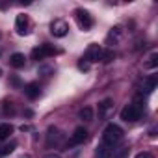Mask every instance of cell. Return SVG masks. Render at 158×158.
Masks as SVG:
<instances>
[{
  "mask_svg": "<svg viewBox=\"0 0 158 158\" xmlns=\"http://www.w3.org/2000/svg\"><path fill=\"white\" fill-rule=\"evenodd\" d=\"M121 34H123L121 26H114V28L110 30V34L106 35V41H108V45H115V43L121 39Z\"/></svg>",
  "mask_w": 158,
  "mask_h": 158,
  "instance_id": "obj_14",
  "label": "cell"
},
{
  "mask_svg": "<svg viewBox=\"0 0 158 158\" xmlns=\"http://www.w3.org/2000/svg\"><path fill=\"white\" fill-rule=\"evenodd\" d=\"M139 117H141V106H139V104H128V106H125V108L121 110V119H123V121L134 123V121H138Z\"/></svg>",
  "mask_w": 158,
  "mask_h": 158,
  "instance_id": "obj_2",
  "label": "cell"
},
{
  "mask_svg": "<svg viewBox=\"0 0 158 158\" xmlns=\"http://www.w3.org/2000/svg\"><path fill=\"white\" fill-rule=\"evenodd\" d=\"M45 158H61V156H60V154H56V152H50V154H47Z\"/></svg>",
  "mask_w": 158,
  "mask_h": 158,
  "instance_id": "obj_24",
  "label": "cell"
},
{
  "mask_svg": "<svg viewBox=\"0 0 158 158\" xmlns=\"http://www.w3.org/2000/svg\"><path fill=\"white\" fill-rule=\"evenodd\" d=\"M86 139H88V130H86L84 127H76L74 132H73V136H71L69 145H71V147H73V145H80V143H84Z\"/></svg>",
  "mask_w": 158,
  "mask_h": 158,
  "instance_id": "obj_8",
  "label": "cell"
},
{
  "mask_svg": "<svg viewBox=\"0 0 158 158\" xmlns=\"http://www.w3.org/2000/svg\"><path fill=\"white\" fill-rule=\"evenodd\" d=\"M156 60H158V54H156V52H152V54H151V58H149V61L145 63V67H147V69H154V67L158 65V61H156Z\"/></svg>",
  "mask_w": 158,
  "mask_h": 158,
  "instance_id": "obj_20",
  "label": "cell"
},
{
  "mask_svg": "<svg viewBox=\"0 0 158 158\" xmlns=\"http://www.w3.org/2000/svg\"><path fill=\"white\" fill-rule=\"evenodd\" d=\"M50 32H52L54 37H65V35L69 34V24H67L65 21H61V19H56V21L50 24Z\"/></svg>",
  "mask_w": 158,
  "mask_h": 158,
  "instance_id": "obj_5",
  "label": "cell"
},
{
  "mask_svg": "<svg viewBox=\"0 0 158 158\" xmlns=\"http://www.w3.org/2000/svg\"><path fill=\"white\" fill-rule=\"evenodd\" d=\"M127 154H128V147H123V149H121L117 154H114V158H125Z\"/></svg>",
  "mask_w": 158,
  "mask_h": 158,
  "instance_id": "obj_21",
  "label": "cell"
},
{
  "mask_svg": "<svg viewBox=\"0 0 158 158\" xmlns=\"http://www.w3.org/2000/svg\"><path fill=\"white\" fill-rule=\"evenodd\" d=\"M60 141H61L60 130H58L56 127H50V128H48V134H47V145L52 147V145H56V143H60Z\"/></svg>",
  "mask_w": 158,
  "mask_h": 158,
  "instance_id": "obj_9",
  "label": "cell"
},
{
  "mask_svg": "<svg viewBox=\"0 0 158 158\" xmlns=\"http://www.w3.org/2000/svg\"><path fill=\"white\" fill-rule=\"evenodd\" d=\"M0 74H2V71H0Z\"/></svg>",
  "mask_w": 158,
  "mask_h": 158,
  "instance_id": "obj_26",
  "label": "cell"
},
{
  "mask_svg": "<svg viewBox=\"0 0 158 158\" xmlns=\"http://www.w3.org/2000/svg\"><path fill=\"white\" fill-rule=\"evenodd\" d=\"M74 17H76V21H78V24H80L82 30H89V28L93 26V19H91V15H89L86 10H82V8L74 10Z\"/></svg>",
  "mask_w": 158,
  "mask_h": 158,
  "instance_id": "obj_3",
  "label": "cell"
},
{
  "mask_svg": "<svg viewBox=\"0 0 158 158\" xmlns=\"http://www.w3.org/2000/svg\"><path fill=\"white\" fill-rule=\"evenodd\" d=\"M78 69H80V71H89V63L88 61H80V63H78Z\"/></svg>",
  "mask_w": 158,
  "mask_h": 158,
  "instance_id": "obj_22",
  "label": "cell"
},
{
  "mask_svg": "<svg viewBox=\"0 0 158 158\" xmlns=\"http://www.w3.org/2000/svg\"><path fill=\"white\" fill-rule=\"evenodd\" d=\"M156 84H158V76L156 74H151V76H147L145 80H143V91L145 93H152L154 89H156Z\"/></svg>",
  "mask_w": 158,
  "mask_h": 158,
  "instance_id": "obj_10",
  "label": "cell"
},
{
  "mask_svg": "<svg viewBox=\"0 0 158 158\" xmlns=\"http://www.w3.org/2000/svg\"><path fill=\"white\" fill-rule=\"evenodd\" d=\"M21 158H32V156H28V154H24V156H21Z\"/></svg>",
  "mask_w": 158,
  "mask_h": 158,
  "instance_id": "obj_25",
  "label": "cell"
},
{
  "mask_svg": "<svg viewBox=\"0 0 158 158\" xmlns=\"http://www.w3.org/2000/svg\"><path fill=\"white\" fill-rule=\"evenodd\" d=\"M101 56H102V48H101L99 45H89L88 50H86V54H84V58H86L88 63L101 61Z\"/></svg>",
  "mask_w": 158,
  "mask_h": 158,
  "instance_id": "obj_6",
  "label": "cell"
},
{
  "mask_svg": "<svg viewBox=\"0 0 158 158\" xmlns=\"http://www.w3.org/2000/svg\"><path fill=\"white\" fill-rule=\"evenodd\" d=\"M115 58V54H114V50H102V56H101V61H104V63H110L112 60Z\"/></svg>",
  "mask_w": 158,
  "mask_h": 158,
  "instance_id": "obj_19",
  "label": "cell"
},
{
  "mask_svg": "<svg viewBox=\"0 0 158 158\" xmlns=\"http://www.w3.org/2000/svg\"><path fill=\"white\" fill-rule=\"evenodd\" d=\"M121 139H123V128H121L119 125L110 123V125L104 128V132H102V143L114 147V145H115L117 141H121Z\"/></svg>",
  "mask_w": 158,
  "mask_h": 158,
  "instance_id": "obj_1",
  "label": "cell"
},
{
  "mask_svg": "<svg viewBox=\"0 0 158 158\" xmlns=\"http://www.w3.org/2000/svg\"><path fill=\"white\" fill-rule=\"evenodd\" d=\"M24 95L30 99V101H35L39 97V86L35 82H30L28 86H24Z\"/></svg>",
  "mask_w": 158,
  "mask_h": 158,
  "instance_id": "obj_12",
  "label": "cell"
},
{
  "mask_svg": "<svg viewBox=\"0 0 158 158\" xmlns=\"http://www.w3.org/2000/svg\"><path fill=\"white\" fill-rule=\"evenodd\" d=\"M112 108H114V101H112V99L101 101V102H99V117H106Z\"/></svg>",
  "mask_w": 158,
  "mask_h": 158,
  "instance_id": "obj_13",
  "label": "cell"
},
{
  "mask_svg": "<svg viewBox=\"0 0 158 158\" xmlns=\"http://www.w3.org/2000/svg\"><path fill=\"white\" fill-rule=\"evenodd\" d=\"M136 158H154L151 152H139V154H136Z\"/></svg>",
  "mask_w": 158,
  "mask_h": 158,
  "instance_id": "obj_23",
  "label": "cell"
},
{
  "mask_svg": "<svg viewBox=\"0 0 158 158\" xmlns=\"http://www.w3.org/2000/svg\"><path fill=\"white\" fill-rule=\"evenodd\" d=\"M10 134H13V127L10 123H0V141L2 139H8Z\"/></svg>",
  "mask_w": 158,
  "mask_h": 158,
  "instance_id": "obj_16",
  "label": "cell"
},
{
  "mask_svg": "<svg viewBox=\"0 0 158 158\" xmlns=\"http://www.w3.org/2000/svg\"><path fill=\"white\" fill-rule=\"evenodd\" d=\"M24 63H26V58H24V54H21V52H15V54H11V56H10V65H11V67H15V69H21V67H24Z\"/></svg>",
  "mask_w": 158,
  "mask_h": 158,
  "instance_id": "obj_11",
  "label": "cell"
},
{
  "mask_svg": "<svg viewBox=\"0 0 158 158\" xmlns=\"http://www.w3.org/2000/svg\"><path fill=\"white\" fill-rule=\"evenodd\" d=\"M78 117H80L82 121H93V110L89 106H86V108H82L80 112H78Z\"/></svg>",
  "mask_w": 158,
  "mask_h": 158,
  "instance_id": "obj_17",
  "label": "cell"
},
{
  "mask_svg": "<svg viewBox=\"0 0 158 158\" xmlns=\"http://www.w3.org/2000/svg\"><path fill=\"white\" fill-rule=\"evenodd\" d=\"M17 147V143L15 141H11V143H8V145H2L0 147V156H6V154H10V152H13V149Z\"/></svg>",
  "mask_w": 158,
  "mask_h": 158,
  "instance_id": "obj_18",
  "label": "cell"
},
{
  "mask_svg": "<svg viewBox=\"0 0 158 158\" xmlns=\"http://www.w3.org/2000/svg\"><path fill=\"white\" fill-rule=\"evenodd\" d=\"M28 28H30L28 15H24V13L17 15V19H15V30H17V34L19 35H26L28 34Z\"/></svg>",
  "mask_w": 158,
  "mask_h": 158,
  "instance_id": "obj_7",
  "label": "cell"
},
{
  "mask_svg": "<svg viewBox=\"0 0 158 158\" xmlns=\"http://www.w3.org/2000/svg\"><path fill=\"white\" fill-rule=\"evenodd\" d=\"M54 54H56V48H54V47H50V45H41V47H37V48L32 50V60L41 61V60H45V58H48V56H54Z\"/></svg>",
  "mask_w": 158,
  "mask_h": 158,
  "instance_id": "obj_4",
  "label": "cell"
},
{
  "mask_svg": "<svg viewBox=\"0 0 158 158\" xmlns=\"http://www.w3.org/2000/svg\"><path fill=\"white\" fill-rule=\"evenodd\" d=\"M112 156V147L106 143H101L97 147V158H110Z\"/></svg>",
  "mask_w": 158,
  "mask_h": 158,
  "instance_id": "obj_15",
  "label": "cell"
}]
</instances>
